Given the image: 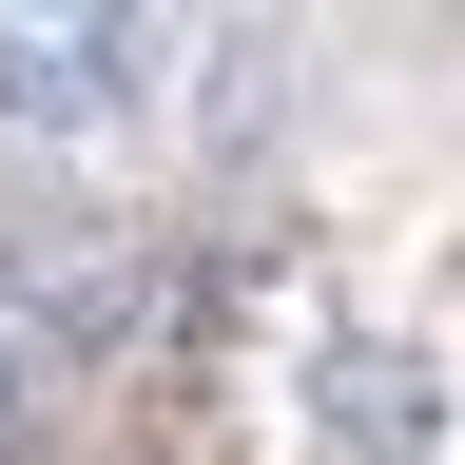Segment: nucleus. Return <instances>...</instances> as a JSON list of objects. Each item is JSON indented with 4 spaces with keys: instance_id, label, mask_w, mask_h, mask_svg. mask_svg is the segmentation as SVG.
<instances>
[{
    "instance_id": "2",
    "label": "nucleus",
    "mask_w": 465,
    "mask_h": 465,
    "mask_svg": "<svg viewBox=\"0 0 465 465\" xmlns=\"http://www.w3.org/2000/svg\"><path fill=\"white\" fill-rule=\"evenodd\" d=\"M330 427H349V446H369V465L407 446V369H388V349H349V369H330Z\"/></svg>"
},
{
    "instance_id": "3",
    "label": "nucleus",
    "mask_w": 465,
    "mask_h": 465,
    "mask_svg": "<svg viewBox=\"0 0 465 465\" xmlns=\"http://www.w3.org/2000/svg\"><path fill=\"white\" fill-rule=\"evenodd\" d=\"M0 446H20V369H0Z\"/></svg>"
},
{
    "instance_id": "1",
    "label": "nucleus",
    "mask_w": 465,
    "mask_h": 465,
    "mask_svg": "<svg viewBox=\"0 0 465 465\" xmlns=\"http://www.w3.org/2000/svg\"><path fill=\"white\" fill-rule=\"evenodd\" d=\"M136 58V0H0V116L20 136H78Z\"/></svg>"
}]
</instances>
